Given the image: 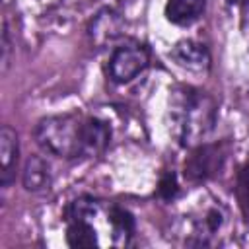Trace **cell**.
I'll return each mask as SVG.
<instances>
[{
  "mask_svg": "<svg viewBox=\"0 0 249 249\" xmlns=\"http://www.w3.org/2000/svg\"><path fill=\"white\" fill-rule=\"evenodd\" d=\"M228 224L226 210L220 204L208 206L193 224V233L187 239V245H216Z\"/></svg>",
  "mask_w": 249,
  "mask_h": 249,
  "instance_id": "obj_6",
  "label": "cell"
},
{
  "mask_svg": "<svg viewBox=\"0 0 249 249\" xmlns=\"http://www.w3.org/2000/svg\"><path fill=\"white\" fill-rule=\"evenodd\" d=\"M2 72L8 70L10 66V51H12V41H10V29H8V21H4L2 27Z\"/></svg>",
  "mask_w": 249,
  "mask_h": 249,
  "instance_id": "obj_14",
  "label": "cell"
},
{
  "mask_svg": "<svg viewBox=\"0 0 249 249\" xmlns=\"http://www.w3.org/2000/svg\"><path fill=\"white\" fill-rule=\"evenodd\" d=\"M230 6H241V8H247L249 6V0H228Z\"/></svg>",
  "mask_w": 249,
  "mask_h": 249,
  "instance_id": "obj_15",
  "label": "cell"
},
{
  "mask_svg": "<svg viewBox=\"0 0 249 249\" xmlns=\"http://www.w3.org/2000/svg\"><path fill=\"white\" fill-rule=\"evenodd\" d=\"M167 117L171 132L181 146L193 148L202 144L216 128L218 105L212 95L193 86H177L169 91Z\"/></svg>",
  "mask_w": 249,
  "mask_h": 249,
  "instance_id": "obj_3",
  "label": "cell"
},
{
  "mask_svg": "<svg viewBox=\"0 0 249 249\" xmlns=\"http://www.w3.org/2000/svg\"><path fill=\"white\" fill-rule=\"evenodd\" d=\"M228 160L226 142H202L193 146L191 156L185 160L183 175L189 183H202L216 177Z\"/></svg>",
  "mask_w": 249,
  "mask_h": 249,
  "instance_id": "obj_4",
  "label": "cell"
},
{
  "mask_svg": "<svg viewBox=\"0 0 249 249\" xmlns=\"http://www.w3.org/2000/svg\"><path fill=\"white\" fill-rule=\"evenodd\" d=\"M156 195L161 200H173L179 195V183H177V175L173 171H165L161 173L158 187H156Z\"/></svg>",
  "mask_w": 249,
  "mask_h": 249,
  "instance_id": "obj_13",
  "label": "cell"
},
{
  "mask_svg": "<svg viewBox=\"0 0 249 249\" xmlns=\"http://www.w3.org/2000/svg\"><path fill=\"white\" fill-rule=\"evenodd\" d=\"M21 185L27 193H45L53 185V167L51 163L39 156L33 154L25 160L23 169H21Z\"/></svg>",
  "mask_w": 249,
  "mask_h": 249,
  "instance_id": "obj_9",
  "label": "cell"
},
{
  "mask_svg": "<svg viewBox=\"0 0 249 249\" xmlns=\"http://www.w3.org/2000/svg\"><path fill=\"white\" fill-rule=\"evenodd\" d=\"M206 4L208 0H167L163 6V16L169 23L187 27L204 16Z\"/></svg>",
  "mask_w": 249,
  "mask_h": 249,
  "instance_id": "obj_10",
  "label": "cell"
},
{
  "mask_svg": "<svg viewBox=\"0 0 249 249\" xmlns=\"http://www.w3.org/2000/svg\"><path fill=\"white\" fill-rule=\"evenodd\" d=\"M169 58L183 70L189 72H206L210 68V53L208 49L193 39H181L177 41L171 51H169Z\"/></svg>",
  "mask_w": 249,
  "mask_h": 249,
  "instance_id": "obj_7",
  "label": "cell"
},
{
  "mask_svg": "<svg viewBox=\"0 0 249 249\" xmlns=\"http://www.w3.org/2000/svg\"><path fill=\"white\" fill-rule=\"evenodd\" d=\"M33 140L45 154L54 158H93L109 146L111 126L91 115H49L33 126Z\"/></svg>",
  "mask_w": 249,
  "mask_h": 249,
  "instance_id": "obj_2",
  "label": "cell"
},
{
  "mask_svg": "<svg viewBox=\"0 0 249 249\" xmlns=\"http://www.w3.org/2000/svg\"><path fill=\"white\" fill-rule=\"evenodd\" d=\"M64 222L70 247H123L136 230V220L126 208L93 196L74 198L64 208Z\"/></svg>",
  "mask_w": 249,
  "mask_h": 249,
  "instance_id": "obj_1",
  "label": "cell"
},
{
  "mask_svg": "<svg viewBox=\"0 0 249 249\" xmlns=\"http://www.w3.org/2000/svg\"><path fill=\"white\" fill-rule=\"evenodd\" d=\"M150 64V54L144 45L126 43L117 47L109 56V78L115 84H128L142 74Z\"/></svg>",
  "mask_w": 249,
  "mask_h": 249,
  "instance_id": "obj_5",
  "label": "cell"
},
{
  "mask_svg": "<svg viewBox=\"0 0 249 249\" xmlns=\"http://www.w3.org/2000/svg\"><path fill=\"white\" fill-rule=\"evenodd\" d=\"M235 196L245 214H249V161L243 163L235 177Z\"/></svg>",
  "mask_w": 249,
  "mask_h": 249,
  "instance_id": "obj_12",
  "label": "cell"
},
{
  "mask_svg": "<svg viewBox=\"0 0 249 249\" xmlns=\"http://www.w3.org/2000/svg\"><path fill=\"white\" fill-rule=\"evenodd\" d=\"M121 27H123L121 18L111 10H103L101 14H97V18L91 25V37L97 43H105V41H111V39L119 37Z\"/></svg>",
  "mask_w": 249,
  "mask_h": 249,
  "instance_id": "obj_11",
  "label": "cell"
},
{
  "mask_svg": "<svg viewBox=\"0 0 249 249\" xmlns=\"http://www.w3.org/2000/svg\"><path fill=\"white\" fill-rule=\"evenodd\" d=\"M19 161V138L18 132L4 124L0 130V185L8 189L16 179V167Z\"/></svg>",
  "mask_w": 249,
  "mask_h": 249,
  "instance_id": "obj_8",
  "label": "cell"
}]
</instances>
